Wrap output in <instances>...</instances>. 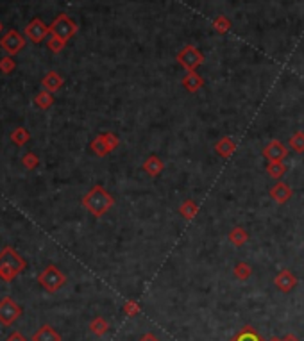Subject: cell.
I'll use <instances>...</instances> for the list:
<instances>
[{"label":"cell","instance_id":"cell-13","mask_svg":"<svg viewBox=\"0 0 304 341\" xmlns=\"http://www.w3.org/2000/svg\"><path fill=\"white\" fill-rule=\"evenodd\" d=\"M31 341H61V336L56 332V329H52L50 325H43L38 331L32 334Z\"/></svg>","mask_w":304,"mask_h":341},{"label":"cell","instance_id":"cell-12","mask_svg":"<svg viewBox=\"0 0 304 341\" xmlns=\"http://www.w3.org/2000/svg\"><path fill=\"white\" fill-rule=\"evenodd\" d=\"M63 77H61L57 72H49V74L45 75V77L41 79V86H43V89L45 92H49V93H56V92H59L61 89V86H63Z\"/></svg>","mask_w":304,"mask_h":341},{"label":"cell","instance_id":"cell-6","mask_svg":"<svg viewBox=\"0 0 304 341\" xmlns=\"http://www.w3.org/2000/svg\"><path fill=\"white\" fill-rule=\"evenodd\" d=\"M24 45H25L24 36H21L18 31H14V29H11L9 32H6V34L0 38V49L6 50L7 56H14V54H18L21 49H24Z\"/></svg>","mask_w":304,"mask_h":341},{"label":"cell","instance_id":"cell-35","mask_svg":"<svg viewBox=\"0 0 304 341\" xmlns=\"http://www.w3.org/2000/svg\"><path fill=\"white\" fill-rule=\"evenodd\" d=\"M283 341H299L297 338H295V336H292V334H288L287 338H285Z\"/></svg>","mask_w":304,"mask_h":341},{"label":"cell","instance_id":"cell-3","mask_svg":"<svg viewBox=\"0 0 304 341\" xmlns=\"http://www.w3.org/2000/svg\"><path fill=\"white\" fill-rule=\"evenodd\" d=\"M38 281H39V284H41L49 293H56V291H59V289L64 286V282H67V277H64V274L57 266H54V264H49V266H47L45 270L39 274Z\"/></svg>","mask_w":304,"mask_h":341},{"label":"cell","instance_id":"cell-20","mask_svg":"<svg viewBox=\"0 0 304 341\" xmlns=\"http://www.w3.org/2000/svg\"><path fill=\"white\" fill-rule=\"evenodd\" d=\"M34 104H36V107H39V109H49V107H52V104H54V95L52 93H49V92H39L38 95L34 97Z\"/></svg>","mask_w":304,"mask_h":341},{"label":"cell","instance_id":"cell-33","mask_svg":"<svg viewBox=\"0 0 304 341\" xmlns=\"http://www.w3.org/2000/svg\"><path fill=\"white\" fill-rule=\"evenodd\" d=\"M7 341H27V338H25L21 332H11L9 334V338H7Z\"/></svg>","mask_w":304,"mask_h":341},{"label":"cell","instance_id":"cell-16","mask_svg":"<svg viewBox=\"0 0 304 341\" xmlns=\"http://www.w3.org/2000/svg\"><path fill=\"white\" fill-rule=\"evenodd\" d=\"M163 168H165V165H163V161L158 155H149V157L145 159V163H143V170H145L150 177L159 175V173L163 172Z\"/></svg>","mask_w":304,"mask_h":341},{"label":"cell","instance_id":"cell-32","mask_svg":"<svg viewBox=\"0 0 304 341\" xmlns=\"http://www.w3.org/2000/svg\"><path fill=\"white\" fill-rule=\"evenodd\" d=\"M215 27L219 32H226L227 29H229V21H227L226 18H219V20L215 21Z\"/></svg>","mask_w":304,"mask_h":341},{"label":"cell","instance_id":"cell-34","mask_svg":"<svg viewBox=\"0 0 304 341\" xmlns=\"http://www.w3.org/2000/svg\"><path fill=\"white\" fill-rule=\"evenodd\" d=\"M140 341H159V339L156 338L154 334H150V332H147V334H143L142 338H140Z\"/></svg>","mask_w":304,"mask_h":341},{"label":"cell","instance_id":"cell-31","mask_svg":"<svg viewBox=\"0 0 304 341\" xmlns=\"http://www.w3.org/2000/svg\"><path fill=\"white\" fill-rule=\"evenodd\" d=\"M104 138H106V141L110 143L111 150H115V148L118 147V143H120V140H118V136H115L113 132H104Z\"/></svg>","mask_w":304,"mask_h":341},{"label":"cell","instance_id":"cell-29","mask_svg":"<svg viewBox=\"0 0 304 341\" xmlns=\"http://www.w3.org/2000/svg\"><path fill=\"white\" fill-rule=\"evenodd\" d=\"M14 68H16V63H14V59L11 56H6L0 59V72L6 75H9L11 72H14Z\"/></svg>","mask_w":304,"mask_h":341},{"label":"cell","instance_id":"cell-11","mask_svg":"<svg viewBox=\"0 0 304 341\" xmlns=\"http://www.w3.org/2000/svg\"><path fill=\"white\" fill-rule=\"evenodd\" d=\"M292 195H294L292 188L285 183H277L270 188V197H272L277 204H285V202H288L292 198Z\"/></svg>","mask_w":304,"mask_h":341},{"label":"cell","instance_id":"cell-9","mask_svg":"<svg viewBox=\"0 0 304 341\" xmlns=\"http://www.w3.org/2000/svg\"><path fill=\"white\" fill-rule=\"evenodd\" d=\"M288 155V150L279 140H272L265 148H263V157L269 159V163H281Z\"/></svg>","mask_w":304,"mask_h":341},{"label":"cell","instance_id":"cell-18","mask_svg":"<svg viewBox=\"0 0 304 341\" xmlns=\"http://www.w3.org/2000/svg\"><path fill=\"white\" fill-rule=\"evenodd\" d=\"M29 140H31V132H29L25 127H16V129L11 132V141H13L16 147H24Z\"/></svg>","mask_w":304,"mask_h":341},{"label":"cell","instance_id":"cell-23","mask_svg":"<svg viewBox=\"0 0 304 341\" xmlns=\"http://www.w3.org/2000/svg\"><path fill=\"white\" fill-rule=\"evenodd\" d=\"M197 211H199V206L195 204L193 200H184L179 208V213L183 215V218H186V220L193 218V216L197 215Z\"/></svg>","mask_w":304,"mask_h":341},{"label":"cell","instance_id":"cell-30","mask_svg":"<svg viewBox=\"0 0 304 341\" xmlns=\"http://www.w3.org/2000/svg\"><path fill=\"white\" fill-rule=\"evenodd\" d=\"M124 313L127 314V316H136V314L140 313V306L135 300H129V302L124 304Z\"/></svg>","mask_w":304,"mask_h":341},{"label":"cell","instance_id":"cell-26","mask_svg":"<svg viewBox=\"0 0 304 341\" xmlns=\"http://www.w3.org/2000/svg\"><path fill=\"white\" fill-rule=\"evenodd\" d=\"M288 143H290V147L294 148L295 152L302 154V152H304V132H301V130H299V132H295L294 136L290 138V141H288Z\"/></svg>","mask_w":304,"mask_h":341},{"label":"cell","instance_id":"cell-4","mask_svg":"<svg viewBox=\"0 0 304 341\" xmlns=\"http://www.w3.org/2000/svg\"><path fill=\"white\" fill-rule=\"evenodd\" d=\"M75 32H77V25H75V21H72L67 14H59V16L52 21V25H50V34L59 36L63 41H68Z\"/></svg>","mask_w":304,"mask_h":341},{"label":"cell","instance_id":"cell-37","mask_svg":"<svg viewBox=\"0 0 304 341\" xmlns=\"http://www.w3.org/2000/svg\"><path fill=\"white\" fill-rule=\"evenodd\" d=\"M270 341H283V339H277V338H274V339H270Z\"/></svg>","mask_w":304,"mask_h":341},{"label":"cell","instance_id":"cell-2","mask_svg":"<svg viewBox=\"0 0 304 341\" xmlns=\"http://www.w3.org/2000/svg\"><path fill=\"white\" fill-rule=\"evenodd\" d=\"M113 197L104 190L102 186H93L88 193L82 197V206L92 213L95 218H100L102 215H106L111 208H113Z\"/></svg>","mask_w":304,"mask_h":341},{"label":"cell","instance_id":"cell-24","mask_svg":"<svg viewBox=\"0 0 304 341\" xmlns=\"http://www.w3.org/2000/svg\"><path fill=\"white\" fill-rule=\"evenodd\" d=\"M267 172L272 179H281V177L287 173V166H285V161L281 163H269L267 165Z\"/></svg>","mask_w":304,"mask_h":341},{"label":"cell","instance_id":"cell-14","mask_svg":"<svg viewBox=\"0 0 304 341\" xmlns=\"http://www.w3.org/2000/svg\"><path fill=\"white\" fill-rule=\"evenodd\" d=\"M202 82H204V81H202V77L195 70L188 72V74L184 75V79H183L184 89H186V92H190V93H195L197 89H201L202 88Z\"/></svg>","mask_w":304,"mask_h":341},{"label":"cell","instance_id":"cell-36","mask_svg":"<svg viewBox=\"0 0 304 341\" xmlns=\"http://www.w3.org/2000/svg\"><path fill=\"white\" fill-rule=\"evenodd\" d=\"M2 31H4V25H2V21H0V34H2Z\"/></svg>","mask_w":304,"mask_h":341},{"label":"cell","instance_id":"cell-21","mask_svg":"<svg viewBox=\"0 0 304 341\" xmlns=\"http://www.w3.org/2000/svg\"><path fill=\"white\" fill-rule=\"evenodd\" d=\"M247 239H249V234L245 232V229L242 227H234L233 231L229 232V241L233 243L234 246H242Z\"/></svg>","mask_w":304,"mask_h":341},{"label":"cell","instance_id":"cell-5","mask_svg":"<svg viewBox=\"0 0 304 341\" xmlns=\"http://www.w3.org/2000/svg\"><path fill=\"white\" fill-rule=\"evenodd\" d=\"M21 314V307L14 302L11 297H6V299L0 300V324L9 327L14 322L20 318Z\"/></svg>","mask_w":304,"mask_h":341},{"label":"cell","instance_id":"cell-17","mask_svg":"<svg viewBox=\"0 0 304 341\" xmlns=\"http://www.w3.org/2000/svg\"><path fill=\"white\" fill-rule=\"evenodd\" d=\"M90 148H92L93 154L99 155V157H104V155H107V154H110V152H111V147H110V143H107V141H106V138H104V134L97 136L95 140L92 141Z\"/></svg>","mask_w":304,"mask_h":341},{"label":"cell","instance_id":"cell-22","mask_svg":"<svg viewBox=\"0 0 304 341\" xmlns=\"http://www.w3.org/2000/svg\"><path fill=\"white\" fill-rule=\"evenodd\" d=\"M107 329H110V324H107V322L104 320L102 316H97L95 320H92V324H90V331H92L95 336L106 334Z\"/></svg>","mask_w":304,"mask_h":341},{"label":"cell","instance_id":"cell-25","mask_svg":"<svg viewBox=\"0 0 304 341\" xmlns=\"http://www.w3.org/2000/svg\"><path fill=\"white\" fill-rule=\"evenodd\" d=\"M64 45H67V41H63V39L56 34H50L49 39H47V47H49V50H52L54 54L61 52V50L64 49Z\"/></svg>","mask_w":304,"mask_h":341},{"label":"cell","instance_id":"cell-1","mask_svg":"<svg viewBox=\"0 0 304 341\" xmlns=\"http://www.w3.org/2000/svg\"><path fill=\"white\" fill-rule=\"evenodd\" d=\"M27 263L25 259L13 248V246H4L0 250V279L6 282H11L25 270Z\"/></svg>","mask_w":304,"mask_h":341},{"label":"cell","instance_id":"cell-8","mask_svg":"<svg viewBox=\"0 0 304 341\" xmlns=\"http://www.w3.org/2000/svg\"><path fill=\"white\" fill-rule=\"evenodd\" d=\"M49 34H50V27L43 24V20H39V18L31 20L27 27H25V36L34 43H41Z\"/></svg>","mask_w":304,"mask_h":341},{"label":"cell","instance_id":"cell-19","mask_svg":"<svg viewBox=\"0 0 304 341\" xmlns=\"http://www.w3.org/2000/svg\"><path fill=\"white\" fill-rule=\"evenodd\" d=\"M231 341H263V338L254 331V329L247 325V327H242L240 332H238Z\"/></svg>","mask_w":304,"mask_h":341},{"label":"cell","instance_id":"cell-7","mask_svg":"<svg viewBox=\"0 0 304 341\" xmlns=\"http://www.w3.org/2000/svg\"><path fill=\"white\" fill-rule=\"evenodd\" d=\"M204 61V57H202V54L199 52L195 47H191V45H188V47H184L183 50H181L179 54H177V63L181 64V66H184L186 68L188 72H191V70H195V68L199 66V64Z\"/></svg>","mask_w":304,"mask_h":341},{"label":"cell","instance_id":"cell-27","mask_svg":"<svg viewBox=\"0 0 304 341\" xmlns=\"http://www.w3.org/2000/svg\"><path fill=\"white\" fill-rule=\"evenodd\" d=\"M252 274V268L249 266V264L245 263H238L236 266H234V275H236V279H240V281H245V279H249Z\"/></svg>","mask_w":304,"mask_h":341},{"label":"cell","instance_id":"cell-28","mask_svg":"<svg viewBox=\"0 0 304 341\" xmlns=\"http://www.w3.org/2000/svg\"><path fill=\"white\" fill-rule=\"evenodd\" d=\"M21 165H24L27 170H34V168H38V165H39V157L36 154H32V152H27V154L21 157Z\"/></svg>","mask_w":304,"mask_h":341},{"label":"cell","instance_id":"cell-10","mask_svg":"<svg viewBox=\"0 0 304 341\" xmlns=\"http://www.w3.org/2000/svg\"><path fill=\"white\" fill-rule=\"evenodd\" d=\"M274 282H276V286H277V288H279L283 293L292 291V289H294L295 286H297V279H295V275L292 274L290 270H281L279 274L276 275Z\"/></svg>","mask_w":304,"mask_h":341},{"label":"cell","instance_id":"cell-15","mask_svg":"<svg viewBox=\"0 0 304 341\" xmlns=\"http://www.w3.org/2000/svg\"><path fill=\"white\" fill-rule=\"evenodd\" d=\"M215 150H216V154L222 155V157H229V155L236 150V143H234V140H231L229 136H224L216 141Z\"/></svg>","mask_w":304,"mask_h":341}]
</instances>
